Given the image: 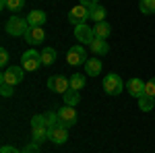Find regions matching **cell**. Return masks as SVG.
Wrapping results in <instances>:
<instances>
[{
	"label": "cell",
	"instance_id": "obj_9",
	"mask_svg": "<svg viewBox=\"0 0 155 153\" xmlns=\"http://www.w3.org/2000/svg\"><path fill=\"white\" fill-rule=\"evenodd\" d=\"M74 37L79 39V44H91L95 39V33H93V27H87V25H77L74 27Z\"/></svg>",
	"mask_w": 155,
	"mask_h": 153
},
{
	"label": "cell",
	"instance_id": "obj_25",
	"mask_svg": "<svg viewBox=\"0 0 155 153\" xmlns=\"http://www.w3.org/2000/svg\"><path fill=\"white\" fill-rule=\"evenodd\" d=\"M44 118H46V124H48V128H52V126H58V124H60L58 112H46V114H44Z\"/></svg>",
	"mask_w": 155,
	"mask_h": 153
},
{
	"label": "cell",
	"instance_id": "obj_17",
	"mask_svg": "<svg viewBox=\"0 0 155 153\" xmlns=\"http://www.w3.org/2000/svg\"><path fill=\"white\" fill-rule=\"evenodd\" d=\"M89 19L95 21V23L106 21V8H104L101 4H97V6H93V8H89Z\"/></svg>",
	"mask_w": 155,
	"mask_h": 153
},
{
	"label": "cell",
	"instance_id": "obj_16",
	"mask_svg": "<svg viewBox=\"0 0 155 153\" xmlns=\"http://www.w3.org/2000/svg\"><path fill=\"white\" fill-rule=\"evenodd\" d=\"M93 33H95V37H99V39H106V37L112 33V25L106 23V21L95 23V27H93Z\"/></svg>",
	"mask_w": 155,
	"mask_h": 153
},
{
	"label": "cell",
	"instance_id": "obj_13",
	"mask_svg": "<svg viewBox=\"0 0 155 153\" xmlns=\"http://www.w3.org/2000/svg\"><path fill=\"white\" fill-rule=\"evenodd\" d=\"M27 23H29V27H44L46 25V12L44 11H31L27 15Z\"/></svg>",
	"mask_w": 155,
	"mask_h": 153
},
{
	"label": "cell",
	"instance_id": "obj_26",
	"mask_svg": "<svg viewBox=\"0 0 155 153\" xmlns=\"http://www.w3.org/2000/svg\"><path fill=\"white\" fill-rule=\"evenodd\" d=\"M39 126H48L44 114H35V116L31 118V128H39Z\"/></svg>",
	"mask_w": 155,
	"mask_h": 153
},
{
	"label": "cell",
	"instance_id": "obj_32",
	"mask_svg": "<svg viewBox=\"0 0 155 153\" xmlns=\"http://www.w3.org/2000/svg\"><path fill=\"white\" fill-rule=\"evenodd\" d=\"M81 4H83V6H87V8H93V6H97V4H99V0H81Z\"/></svg>",
	"mask_w": 155,
	"mask_h": 153
},
{
	"label": "cell",
	"instance_id": "obj_28",
	"mask_svg": "<svg viewBox=\"0 0 155 153\" xmlns=\"http://www.w3.org/2000/svg\"><path fill=\"white\" fill-rule=\"evenodd\" d=\"M145 95H151V97H155V77L151 79V81L145 83Z\"/></svg>",
	"mask_w": 155,
	"mask_h": 153
},
{
	"label": "cell",
	"instance_id": "obj_14",
	"mask_svg": "<svg viewBox=\"0 0 155 153\" xmlns=\"http://www.w3.org/2000/svg\"><path fill=\"white\" fill-rule=\"evenodd\" d=\"M89 48H91V52H93L95 56H106L107 52H110L107 42H106V39H99V37H95V39L89 44Z\"/></svg>",
	"mask_w": 155,
	"mask_h": 153
},
{
	"label": "cell",
	"instance_id": "obj_30",
	"mask_svg": "<svg viewBox=\"0 0 155 153\" xmlns=\"http://www.w3.org/2000/svg\"><path fill=\"white\" fill-rule=\"evenodd\" d=\"M0 64H2L4 68L8 66V52H6V48H2V50H0Z\"/></svg>",
	"mask_w": 155,
	"mask_h": 153
},
{
	"label": "cell",
	"instance_id": "obj_8",
	"mask_svg": "<svg viewBox=\"0 0 155 153\" xmlns=\"http://www.w3.org/2000/svg\"><path fill=\"white\" fill-rule=\"evenodd\" d=\"M87 19H89V8L83 6V4H79V6H74V8L68 11V21H71L74 27H77V25H83Z\"/></svg>",
	"mask_w": 155,
	"mask_h": 153
},
{
	"label": "cell",
	"instance_id": "obj_11",
	"mask_svg": "<svg viewBox=\"0 0 155 153\" xmlns=\"http://www.w3.org/2000/svg\"><path fill=\"white\" fill-rule=\"evenodd\" d=\"M23 37L27 39V44H41L46 39V31H44V27H29Z\"/></svg>",
	"mask_w": 155,
	"mask_h": 153
},
{
	"label": "cell",
	"instance_id": "obj_18",
	"mask_svg": "<svg viewBox=\"0 0 155 153\" xmlns=\"http://www.w3.org/2000/svg\"><path fill=\"white\" fill-rule=\"evenodd\" d=\"M62 99H64L66 106H77V104L81 101V93H79L77 89H68L66 93H62Z\"/></svg>",
	"mask_w": 155,
	"mask_h": 153
},
{
	"label": "cell",
	"instance_id": "obj_10",
	"mask_svg": "<svg viewBox=\"0 0 155 153\" xmlns=\"http://www.w3.org/2000/svg\"><path fill=\"white\" fill-rule=\"evenodd\" d=\"M48 137L52 143H56V145H64V143L68 141V130L64 128V126H52L48 128Z\"/></svg>",
	"mask_w": 155,
	"mask_h": 153
},
{
	"label": "cell",
	"instance_id": "obj_12",
	"mask_svg": "<svg viewBox=\"0 0 155 153\" xmlns=\"http://www.w3.org/2000/svg\"><path fill=\"white\" fill-rule=\"evenodd\" d=\"M126 87H128V93H130L132 97H137V99L145 95V81H141L139 77H134V79H130Z\"/></svg>",
	"mask_w": 155,
	"mask_h": 153
},
{
	"label": "cell",
	"instance_id": "obj_3",
	"mask_svg": "<svg viewBox=\"0 0 155 153\" xmlns=\"http://www.w3.org/2000/svg\"><path fill=\"white\" fill-rule=\"evenodd\" d=\"M25 77V68L23 66H6L2 77H0V83H6V85H19Z\"/></svg>",
	"mask_w": 155,
	"mask_h": 153
},
{
	"label": "cell",
	"instance_id": "obj_7",
	"mask_svg": "<svg viewBox=\"0 0 155 153\" xmlns=\"http://www.w3.org/2000/svg\"><path fill=\"white\" fill-rule=\"evenodd\" d=\"M48 89L50 91H56V93H66L68 89H71V79H66V77H62V75H54V77H50L48 79Z\"/></svg>",
	"mask_w": 155,
	"mask_h": 153
},
{
	"label": "cell",
	"instance_id": "obj_21",
	"mask_svg": "<svg viewBox=\"0 0 155 153\" xmlns=\"http://www.w3.org/2000/svg\"><path fill=\"white\" fill-rule=\"evenodd\" d=\"M54 60H56V50L54 48H44L41 50V62L50 66V64H54Z\"/></svg>",
	"mask_w": 155,
	"mask_h": 153
},
{
	"label": "cell",
	"instance_id": "obj_5",
	"mask_svg": "<svg viewBox=\"0 0 155 153\" xmlns=\"http://www.w3.org/2000/svg\"><path fill=\"white\" fill-rule=\"evenodd\" d=\"M87 52H85V48L81 44H77V46H72L68 52H66V62L71 64V66H79V64H85L87 62Z\"/></svg>",
	"mask_w": 155,
	"mask_h": 153
},
{
	"label": "cell",
	"instance_id": "obj_31",
	"mask_svg": "<svg viewBox=\"0 0 155 153\" xmlns=\"http://www.w3.org/2000/svg\"><path fill=\"white\" fill-rule=\"evenodd\" d=\"M0 153H23V151H19V149L12 147V145H4V147L0 149Z\"/></svg>",
	"mask_w": 155,
	"mask_h": 153
},
{
	"label": "cell",
	"instance_id": "obj_1",
	"mask_svg": "<svg viewBox=\"0 0 155 153\" xmlns=\"http://www.w3.org/2000/svg\"><path fill=\"white\" fill-rule=\"evenodd\" d=\"M27 29H29V23H27V19H23V17L12 15L11 19L6 21V33L12 35V37L25 35V33H27Z\"/></svg>",
	"mask_w": 155,
	"mask_h": 153
},
{
	"label": "cell",
	"instance_id": "obj_29",
	"mask_svg": "<svg viewBox=\"0 0 155 153\" xmlns=\"http://www.w3.org/2000/svg\"><path fill=\"white\" fill-rule=\"evenodd\" d=\"M23 153H41V151H39V145H37V143H27Z\"/></svg>",
	"mask_w": 155,
	"mask_h": 153
},
{
	"label": "cell",
	"instance_id": "obj_6",
	"mask_svg": "<svg viewBox=\"0 0 155 153\" xmlns=\"http://www.w3.org/2000/svg\"><path fill=\"white\" fill-rule=\"evenodd\" d=\"M58 120H60V126H64V128L74 126L77 124V110H74V106H66L64 104V108L58 110Z\"/></svg>",
	"mask_w": 155,
	"mask_h": 153
},
{
	"label": "cell",
	"instance_id": "obj_20",
	"mask_svg": "<svg viewBox=\"0 0 155 153\" xmlns=\"http://www.w3.org/2000/svg\"><path fill=\"white\" fill-rule=\"evenodd\" d=\"M139 108H141L143 112H151V110L155 108V97H151V95L139 97Z\"/></svg>",
	"mask_w": 155,
	"mask_h": 153
},
{
	"label": "cell",
	"instance_id": "obj_27",
	"mask_svg": "<svg viewBox=\"0 0 155 153\" xmlns=\"http://www.w3.org/2000/svg\"><path fill=\"white\" fill-rule=\"evenodd\" d=\"M0 93L4 95V97H11L15 93V87L12 85H6V83H0Z\"/></svg>",
	"mask_w": 155,
	"mask_h": 153
},
{
	"label": "cell",
	"instance_id": "obj_22",
	"mask_svg": "<svg viewBox=\"0 0 155 153\" xmlns=\"http://www.w3.org/2000/svg\"><path fill=\"white\" fill-rule=\"evenodd\" d=\"M23 4H25V0H0V6L8 8V11H21Z\"/></svg>",
	"mask_w": 155,
	"mask_h": 153
},
{
	"label": "cell",
	"instance_id": "obj_19",
	"mask_svg": "<svg viewBox=\"0 0 155 153\" xmlns=\"http://www.w3.org/2000/svg\"><path fill=\"white\" fill-rule=\"evenodd\" d=\"M31 139H33V143H44L46 139H50L48 137V126H39V128H31Z\"/></svg>",
	"mask_w": 155,
	"mask_h": 153
},
{
	"label": "cell",
	"instance_id": "obj_23",
	"mask_svg": "<svg viewBox=\"0 0 155 153\" xmlns=\"http://www.w3.org/2000/svg\"><path fill=\"white\" fill-rule=\"evenodd\" d=\"M139 8L143 15H155V0H141Z\"/></svg>",
	"mask_w": 155,
	"mask_h": 153
},
{
	"label": "cell",
	"instance_id": "obj_2",
	"mask_svg": "<svg viewBox=\"0 0 155 153\" xmlns=\"http://www.w3.org/2000/svg\"><path fill=\"white\" fill-rule=\"evenodd\" d=\"M44 62H41V52H37V50H27L23 52V56H21V66L25 68V72L29 71H37L39 66H41Z\"/></svg>",
	"mask_w": 155,
	"mask_h": 153
},
{
	"label": "cell",
	"instance_id": "obj_24",
	"mask_svg": "<svg viewBox=\"0 0 155 153\" xmlns=\"http://www.w3.org/2000/svg\"><path fill=\"white\" fill-rule=\"evenodd\" d=\"M83 87H85V77H83V75H79V72H77V75H72V77H71V89L81 91Z\"/></svg>",
	"mask_w": 155,
	"mask_h": 153
},
{
	"label": "cell",
	"instance_id": "obj_15",
	"mask_svg": "<svg viewBox=\"0 0 155 153\" xmlns=\"http://www.w3.org/2000/svg\"><path fill=\"white\" fill-rule=\"evenodd\" d=\"M85 72H87L89 77H97V75L101 72V60L89 58L87 62H85Z\"/></svg>",
	"mask_w": 155,
	"mask_h": 153
},
{
	"label": "cell",
	"instance_id": "obj_4",
	"mask_svg": "<svg viewBox=\"0 0 155 153\" xmlns=\"http://www.w3.org/2000/svg\"><path fill=\"white\" fill-rule=\"evenodd\" d=\"M124 89V83L116 72H110L107 77H104V91L110 95H120Z\"/></svg>",
	"mask_w": 155,
	"mask_h": 153
}]
</instances>
